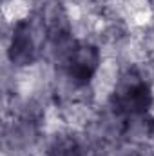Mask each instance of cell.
<instances>
[{"instance_id": "cell-2", "label": "cell", "mask_w": 154, "mask_h": 156, "mask_svg": "<svg viewBox=\"0 0 154 156\" xmlns=\"http://www.w3.org/2000/svg\"><path fill=\"white\" fill-rule=\"evenodd\" d=\"M105 107L118 116L134 118L154 115V78L143 62H125L105 96Z\"/></svg>"}, {"instance_id": "cell-5", "label": "cell", "mask_w": 154, "mask_h": 156, "mask_svg": "<svg viewBox=\"0 0 154 156\" xmlns=\"http://www.w3.org/2000/svg\"><path fill=\"white\" fill-rule=\"evenodd\" d=\"M42 156H89L87 140L82 131L64 125L47 134Z\"/></svg>"}, {"instance_id": "cell-4", "label": "cell", "mask_w": 154, "mask_h": 156, "mask_svg": "<svg viewBox=\"0 0 154 156\" xmlns=\"http://www.w3.org/2000/svg\"><path fill=\"white\" fill-rule=\"evenodd\" d=\"M35 15L45 33L47 58L75 38V20L65 0H38Z\"/></svg>"}, {"instance_id": "cell-7", "label": "cell", "mask_w": 154, "mask_h": 156, "mask_svg": "<svg viewBox=\"0 0 154 156\" xmlns=\"http://www.w3.org/2000/svg\"><path fill=\"white\" fill-rule=\"evenodd\" d=\"M89 2V5H93V7H96V9H100V11H105V9H109L111 5H114L116 0H87Z\"/></svg>"}, {"instance_id": "cell-1", "label": "cell", "mask_w": 154, "mask_h": 156, "mask_svg": "<svg viewBox=\"0 0 154 156\" xmlns=\"http://www.w3.org/2000/svg\"><path fill=\"white\" fill-rule=\"evenodd\" d=\"M45 109L38 98H13L2 125V149L5 156H35L45 144Z\"/></svg>"}, {"instance_id": "cell-6", "label": "cell", "mask_w": 154, "mask_h": 156, "mask_svg": "<svg viewBox=\"0 0 154 156\" xmlns=\"http://www.w3.org/2000/svg\"><path fill=\"white\" fill-rule=\"evenodd\" d=\"M113 156H154L152 144H132V142H123Z\"/></svg>"}, {"instance_id": "cell-3", "label": "cell", "mask_w": 154, "mask_h": 156, "mask_svg": "<svg viewBox=\"0 0 154 156\" xmlns=\"http://www.w3.org/2000/svg\"><path fill=\"white\" fill-rule=\"evenodd\" d=\"M47 58V40L35 11L9 24L5 35V60L11 71H24Z\"/></svg>"}]
</instances>
